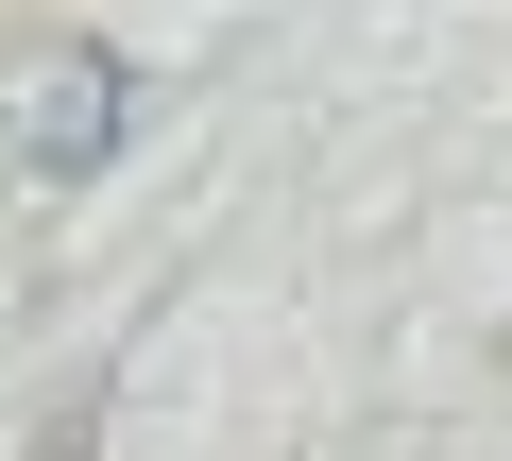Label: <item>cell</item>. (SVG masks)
<instances>
[{"instance_id": "1", "label": "cell", "mask_w": 512, "mask_h": 461, "mask_svg": "<svg viewBox=\"0 0 512 461\" xmlns=\"http://www.w3.org/2000/svg\"><path fill=\"white\" fill-rule=\"evenodd\" d=\"M120 103H137V69H120V52H86V69L18 120V171H35V188H86V171L120 154Z\"/></svg>"}, {"instance_id": "2", "label": "cell", "mask_w": 512, "mask_h": 461, "mask_svg": "<svg viewBox=\"0 0 512 461\" xmlns=\"http://www.w3.org/2000/svg\"><path fill=\"white\" fill-rule=\"evenodd\" d=\"M18 461H103V393H69V410H52L35 444H18Z\"/></svg>"}]
</instances>
